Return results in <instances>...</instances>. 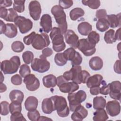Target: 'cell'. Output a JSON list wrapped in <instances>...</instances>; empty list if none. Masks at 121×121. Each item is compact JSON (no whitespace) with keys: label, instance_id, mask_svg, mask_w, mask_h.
<instances>
[{"label":"cell","instance_id":"1","mask_svg":"<svg viewBox=\"0 0 121 121\" xmlns=\"http://www.w3.org/2000/svg\"><path fill=\"white\" fill-rule=\"evenodd\" d=\"M51 13L53 15L62 35H65L67 31L68 24L66 21V15L63 9L59 5H55L52 7Z\"/></svg>","mask_w":121,"mask_h":121},{"label":"cell","instance_id":"2","mask_svg":"<svg viewBox=\"0 0 121 121\" xmlns=\"http://www.w3.org/2000/svg\"><path fill=\"white\" fill-rule=\"evenodd\" d=\"M51 39L52 41L53 50L56 52H60L66 48L64 41V37L59 27H54L50 34Z\"/></svg>","mask_w":121,"mask_h":121},{"label":"cell","instance_id":"3","mask_svg":"<svg viewBox=\"0 0 121 121\" xmlns=\"http://www.w3.org/2000/svg\"><path fill=\"white\" fill-rule=\"evenodd\" d=\"M53 103L55 111L60 117H66L69 115V109L66 100L62 96L54 95L51 97Z\"/></svg>","mask_w":121,"mask_h":121},{"label":"cell","instance_id":"4","mask_svg":"<svg viewBox=\"0 0 121 121\" xmlns=\"http://www.w3.org/2000/svg\"><path fill=\"white\" fill-rule=\"evenodd\" d=\"M20 58L14 56L9 60H4L0 63V69L4 74H12L17 72L20 65Z\"/></svg>","mask_w":121,"mask_h":121},{"label":"cell","instance_id":"5","mask_svg":"<svg viewBox=\"0 0 121 121\" xmlns=\"http://www.w3.org/2000/svg\"><path fill=\"white\" fill-rule=\"evenodd\" d=\"M86 93L82 90H79L76 93H69L68 99L69 102V110L71 112H74L76 108L86 100Z\"/></svg>","mask_w":121,"mask_h":121},{"label":"cell","instance_id":"6","mask_svg":"<svg viewBox=\"0 0 121 121\" xmlns=\"http://www.w3.org/2000/svg\"><path fill=\"white\" fill-rule=\"evenodd\" d=\"M50 44L49 37L46 33L36 34L32 42V47L36 50H41L45 47H47Z\"/></svg>","mask_w":121,"mask_h":121},{"label":"cell","instance_id":"7","mask_svg":"<svg viewBox=\"0 0 121 121\" xmlns=\"http://www.w3.org/2000/svg\"><path fill=\"white\" fill-rule=\"evenodd\" d=\"M31 67L34 71L39 73H44L50 69V63L46 59L36 58L32 62Z\"/></svg>","mask_w":121,"mask_h":121},{"label":"cell","instance_id":"8","mask_svg":"<svg viewBox=\"0 0 121 121\" xmlns=\"http://www.w3.org/2000/svg\"><path fill=\"white\" fill-rule=\"evenodd\" d=\"M14 23L18 27L20 32L23 34L28 33L32 28L33 26V22L30 19L21 16L17 17Z\"/></svg>","mask_w":121,"mask_h":121},{"label":"cell","instance_id":"9","mask_svg":"<svg viewBox=\"0 0 121 121\" xmlns=\"http://www.w3.org/2000/svg\"><path fill=\"white\" fill-rule=\"evenodd\" d=\"M77 48L86 56H91L96 52L95 45L91 44L87 39L85 38L81 39L79 40Z\"/></svg>","mask_w":121,"mask_h":121},{"label":"cell","instance_id":"10","mask_svg":"<svg viewBox=\"0 0 121 121\" xmlns=\"http://www.w3.org/2000/svg\"><path fill=\"white\" fill-rule=\"evenodd\" d=\"M23 81L26 85V88L30 91H35L40 86L39 79L33 74H30L25 77Z\"/></svg>","mask_w":121,"mask_h":121},{"label":"cell","instance_id":"11","mask_svg":"<svg viewBox=\"0 0 121 121\" xmlns=\"http://www.w3.org/2000/svg\"><path fill=\"white\" fill-rule=\"evenodd\" d=\"M29 14L34 20H38L40 17L42 9L40 3L37 0H32L28 5Z\"/></svg>","mask_w":121,"mask_h":121},{"label":"cell","instance_id":"12","mask_svg":"<svg viewBox=\"0 0 121 121\" xmlns=\"http://www.w3.org/2000/svg\"><path fill=\"white\" fill-rule=\"evenodd\" d=\"M65 41L71 47L76 49L78 44V36L71 29L67 30L64 35Z\"/></svg>","mask_w":121,"mask_h":121},{"label":"cell","instance_id":"13","mask_svg":"<svg viewBox=\"0 0 121 121\" xmlns=\"http://www.w3.org/2000/svg\"><path fill=\"white\" fill-rule=\"evenodd\" d=\"M105 107L107 113L112 117L117 116L121 112L120 104L118 101H108L106 104Z\"/></svg>","mask_w":121,"mask_h":121},{"label":"cell","instance_id":"14","mask_svg":"<svg viewBox=\"0 0 121 121\" xmlns=\"http://www.w3.org/2000/svg\"><path fill=\"white\" fill-rule=\"evenodd\" d=\"M110 91L109 93L110 96L113 99L120 101L121 83L119 81H114L109 83Z\"/></svg>","mask_w":121,"mask_h":121},{"label":"cell","instance_id":"15","mask_svg":"<svg viewBox=\"0 0 121 121\" xmlns=\"http://www.w3.org/2000/svg\"><path fill=\"white\" fill-rule=\"evenodd\" d=\"M60 90L64 93H70L74 92L79 88L78 84L74 82H68L65 80L62 83L58 86Z\"/></svg>","mask_w":121,"mask_h":121},{"label":"cell","instance_id":"16","mask_svg":"<svg viewBox=\"0 0 121 121\" xmlns=\"http://www.w3.org/2000/svg\"><path fill=\"white\" fill-rule=\"evenodd\" d=\"M88 115V111L82 105L78 106L71 115V119L74 121H81Z\"/></svg>","mask_w":121,"mask_h":121},{"label":"cell","instance_id":"17","mask_svg":"<svg viewBox=\"0 0 121 121\" xmlns=\"http://www.w3.org/2000/svg\"><path fill=\"white\" fill-rule=\"evenodd\" d=\"M40 26L45 33H48L52 29V20L51 16L48 14L42 15L40 22Z\"/></svg>","mask_w":121,"mask_h":121},{"label":"cell","instance_id":"18","mask_svg":"<svg viewBox=\"0 0 121 121\" xmlns=\"http://www.w3.org/2000/svg\"><path fill=\"white\" fill-rule=\"evenodd\" d=\"M103 79V76L100 74L94 75L88 78L86 82V86L89 88L95 86H100Z\"/></svg>","mask_w":121,"mask_h":121},{"label":"cell","instance_id":"19","mask_svg":"<svg viewBox=\"0 0 121 121\" xmlns=\"http://www.w3.org/2000/svg\"><path fill=\"white\" fill-rule=\"evenodd\" d=\"M42 110L45 114H51L55 111L53 103L51 97L46 98L43 100L42 103Z\"/></svg>","mask_w":121,"mask_h":121},{"label":"cell","instance_id":"20","mask_svg":"<svg viewBox=\"0 0 121 121\" xmlns=\"http://www.w3.org/2000/svg\"><path fill=\"white\" fill-rule=\"evenodd\" d=\"M106 19L110 27L114 28L121 26V13H119L117 15H107Z\"/></svg>","mask_w":121,"mask_h":121},{"label":"cell","instance_id":"21","mask_svg":"<svg viewBox=\"0 0 121 121\" xmlns=\"http://www.w3.org/2000/svg\"><path fill=\"white\" fill-rule=\"evenodd\" d=\"M38 104V101L36 97L34 96L28 97L25 102V107L28 111L36 110Z\"/></svg>","mask_w":121,"mask_h":121},{"label":"cell","instance_id":"22","mask_svg":"<svg viewBox=\"0 0 121 121\" xmlns=\"http://www.w3.org/2000/svg\"><path fill=\"white\" fill-rule=\"evenodd\" d=\"M89 65L92 70H99L103 66V60L98 56L93 57L89 61Z\"/></svg>","mask_w":121,"mask_h":121},{"label":"cell","instance_id":"23","mask_svg":"<svg viewBox=\"0 0 121 121\" xmlns=\"http://www.w3.org/2000/svg\"><path fill=\"white\" fill-rule=\"evenodd\" d=\"M43 83L46 88L54 87L57 84V79L54 75L49 74L43 77Z\"/></svg>","mask_w":121,"mask_h":121},{"label":"cell","instance_id":"24","mask_svg":"<svg viewBox=\"0 0 121 121\" xmlns=\"http://www.w3.org/2000/svg\"><path fill=\"white\" fill-rule=\"evenodd\" d=\"M73 72V77L72 81L78 84L82 83V68L80 65L74 66L71 68Z\"/></svg>","mask_w":121,"mask_h":121},{"label":"cell","instance_id":"25","mask_svg":"<svg viewBox=\"0 0 121 121\" xmlns=\"http://www.w3.org/2000/svg\"><path fill=\"white\" fill-rule=\"evenodd\" d=\"M92 29V25L87 22H82L80 23L78 26V33L82 35L86 36L91 32Z\"/></svg>","mask_w":121,"mask_h":121},{"label":"cell","instance_id":"26","mask_svg":"<svg viewBox=\"0 0 121 121\" xmlns=\"http://www.w3.org/2000/svg\"><path fill=\"white\" fill-rule=\"evenodd\" d=\"M4 34L9 38H13L16 37L17 34V26L12 23L6 24V29Z\"/></svg>","mask_w":121,"mask_h":121},{"label":"cell","instance_id":"27","mask_svg":"<svg viewBox=\"0 0 121 121\" xmlns=\"http://www.w3.org/2000/svg\"><path fill=\"white\" fill-rule=\"evenodd\" d=\"M24 96L23 93L17 89L12 90L9 94V99L11 102L16 101L22 103L24 100Z\"/></svg>","mask_w":121,"mask_h":121},{"label":"cell","instance_id":"28","mask_svg":"<svg viewBox=\"0 0 121 121\" xmlns=\"http://www.w3.org/2000/svg\"><path fill=\"white\" fill-rule=\"evenodd\" d=\"M108 119L107 112L104 109H98L94 113L93 120L94 121H105Z\"/></svg>","mask_w":121,"mask_h":121},{"label":"cell","instance_id":"29","mask_svg":"<svg viewBox=\"0 0 121 121\" xmlns=\"http://www.w3.org/2000/svg\"><path fill=\"white\" fill-rule=\"evenodd\" d=\"M106 104V100L102 96H96L93 99V107L95 110L104 109Z\"/></svg>","mask_w":121,"mask_h":121},{"label":"cell","instance_id":"30","mask_svg":"<svg viewBox=\"0 0 121 121\" xmlns=\"http://www.w3.org/2000/svg\"><path fill=\"white\" fill-rule=\"evenodd\" d=\"M85 14L84 10L80 8H76L71 9L69 12V16L72 20L75 21L78 18L83 16Z\"/></svg>","mask_w":121,"mask_h":121},{"label":"cell","instance_id":"31","mask_svg":"<svg viewBox=\"0 0 121 121\" xmlns=\"http://www.w3.org/2000/svg\"><path fill=\"white\" fill-rule=\"evenodd\" d=\"M96 29L101 32H103L108 29L109 25L106 18H103L98 19L96 23Z\"/></svg>","mask_w":121,"mask_h":121},{"label":"cell","instance_id":"32","mask_svg":"<svg viewBox=\"0 0 121 121\" xmlns=\"http://www.w3.org/2000/svg\"><path fill=\"white\" fill-rule=\"evenodd\" d=\"M104 40L106 43L112 44L116 42L115 37V31L113 29H111L107 31L104 35Z\"/></svg>","mask_w":121,"mask_h":121},{"label":"cell","instance_id":"33","mask_svg":"<svg viewBox=\"0 0 121 121\" xmlns=\"http://www.w3.org/2000/svg\"><path fill=\"white\" fill-rule=\"evenodd\" d=\"M88 41L92 44L96 45L100 40V35L96 31H92L87 35Z\"/></svg>","mask_w":121,"mask_h":121},{"label":"cell","instance_id":"34","mask_svg":"<svg viewBox=\"0 0 121 121\" xmlns=\"http://www.w3.org/2000/svg\"><path fill=\"white\" fill-rule=\"evenodd\" d=\"M68 60L66 58L63 52H59L55 54L54 57V61L57 65L63 66L65 65Z\"/></svg>","mask_w":121,"mask_h":121},{"label":"cell","instance_id":"35","mask_svg":"<svg viewBox=\"0 0 121 121\" xmlns=\"http://www.w3.org/2000/svg\"><path fill=\"white\" fill-rule=\"evenodd\" d=\"M21 104L18 102H12L9 104V111L11 114L18 112H21L22 111Z\"/></svg>","mask_w":121,"mask_h":121},{"label":"cell","instance_id":"36","mask_svg":"<svg viewBox=\"0 0 121 121\" xmlns=\"http://www.w3.org/2000/svg\"><path fill=\"white\" fill-rule=\"evenodd\" d=\"M82 3L84 5L88 6L90 8L93 9H98L101 4L100 1L99 0H82Z\"/></svg>","mask_w":121,"mask_h":121},{"label":"cell","instance_id":"37","mask_svg":"<svg viewBox=\"0 0 121 121\" xmlns=\"http://www.w3.org/2000/svg\"><path fill=\"white\" fill-rule=\"evenodd\" d=\"M8 12L5 20L8 22H15L17 17L18 16L16 11L13 8H9L8 9Z\"/></svg>","mask_w":121,"mask_h":121},{"label":"cell","instance_id":"38","mask_svg":"<svg viewBox=\"0 0 121 121\" xmlns=\"http://www.w3.org/2000/svg\"><path fill=\"white\" fill-rule=\"evenodd\" d=\"M25 0H14L13 1V9L19 13H22L25 10Z\"/></svg>","mask_w":121,"mask_h":121},{"label":"cell","instance_id":"39","mask_svg":"<svg viewBox=\"0 0 121 121\" xmlns=\"http://www.w3.org/2000/svg\"><path fill=\"white\" fill-rule=\"evenodd\" d=\"M22 59L26 64H29L32 63L34 60V54L33 52L30 51H25L22 54Z\"/></svg>","mask_w":121,"mask_h":121},{"label":"cell","instance_id":"40","mask_svg":"<svg viewBox=\"0 0 121 121\" xmlns=\"http://www.w3.org/2000/svg\"><path fill=\"white\" fill-rule=\"evenodd\" d=\"M25 48V46L22 42L19 41H16L11 44V49L15 52H20Z\"/></svg>","mask_w":121,"mask_h":121},{"label":"cell","instance_id":"41","mask_svg":"<svg viewBox=\"0 0 121 121\" xmlns=\"http://www.w3.org/2000/svg\"><path fill=\"white\" fill-rule=\"evenodd\" d=\"M19 72L20 76L22 78H25L31 73V70L29 66L25 64L21 65Z\"/></svg>","mask_w":121,"mask_h":121},{"label":"cell","instance_id":"42","mask_svg":"<svg viewBox=\"0 0 121 121\" xmlns=\"http://www.w3.org/2000/svg\"><path fill=\"white\" fill-rule=\"evenodd\" d=\"M76 52V51L74 48L70 47L66 50L63 53L67 60H68L71 61L75 56Z\"/></svg>","mask_w":121,"mask_h":121},{"label":"cell","instance_id":"43","mask_svg":"<svg viewBox=\"0 0 121 121\" xmlns=\"http://www.w3.org/2000/svg\"><path fill=\"white\" fill-rule=\"evenodd\" d=\"M27 117L29 120L31 121H38L40 117V114L39 111L36 109L33 111H29L27 113Z\"/></svg>","mask_w":121,"mask_h":121},{"label":"cell","instance_id":"44","mask_svg":"<svg viewBox=\"0 0 121 121\" xmlns=\"http://www.w3.org/2000/svg\"><path fill=\"white\" fill-rule=\"evenodd\" d=\"M1 105V112L2 115L5 116L9 113V104L7 101H4L0 103Z\"/></svg>","mask_w":121,"mask_h":121},{"label":"cell","instance_id":"45","mask_svg":"<svg viewBox=\"0 0 121 121\" xmlns=\"http://www.w3.org/2000/svg\"><path fill=\"white\" fill-rule=\"evenodd\" d=\"M70 61L72 66L80 65L82 62V56L78 52L76 51L75 56Z\"/></svg>","mask_w":121,"mask_h":121},{"label":"cell","instance_id":"46","mask_svg":"<svg viewBox=\"0 0 121 121\" xmlns=\"http://www.w3.org/2000/svg\"><path fill=\"white\" fill-rule=\"evenodd\" d=\"M73 1L71 0H60L59 5L63 9H67L73 5Z\"/></svg>","mask_w":121,"mask_h":121},{"label":"cell","instance_id":"47","mask_svg":"<svg viewBox=\"0 0 121 121\" xmlns=\"http://www.w3.org/2000/svg\"><path fill=\"white\" fill-rule=\"evenodd\" d=\"M11 82L14 85H20L22 83V77L19 74H16L15 75H13L11 78Z\"/></svg>","mask_w":121,"mask_h":121},{"label":"cell","instance_id":"48","mask_svg":"<svg viewBox=\"0 0 121 121\" xmlns=\"http://www.w3.org/2000/svg\"><path fill=\"white\" fill-rule=\"evenodd\" d=\"M10 120L11 121H26L24 116L21 112H15L11 114Z\"/></svg>","mask_w":121,"mask_h":121},{"label":"cell","instance_id":"49","mask_svg":"<svg viewBox=\"0 0 121 121\" xmlns=\"http://www.w3.org/2000/svg\"><path fill=\"white\" fill-rule=\"evenodd\" d=\"M35 35V32L33 31L32 33H31L29 35L25 36L23 38L24 43L27 45H29L30 44H31Z\"/></svg>","mask_w":121,"mask_h":121},{"label":"cell","instance_id":"50","mask_svg":"<svg viewBox=\"0 0 121 121\" xmlns=\"http://www.w3.org/2000/svg\"><path fill=\"white\" fill-rule=\"evenodd\" d=\"M52 53L53 51L51 48H45L42 50V54L40 56V58L46 59L47 57L51 56Z\"/></svg>","mask_w":121,"mask_h":121},{"label":"cell","instance_id":"51","mask_svg":"<svg viewBox=\"0 0 121 121\" xmlns=\"http://www.w3.org/2000/svg\"><path fill=\"white\" fill-rule=\"evenodd\" d=\"M107 16V14L106 11L104 9H100L97 10L96 11L95 16H96V17L98 19L103 18H106Z\"/></svg>","mask_w":121,"mask_h":121},{"label":"cell","instance_id":"52","mask_svg":"<svg viewBox=\"0 0 121 121\" xmlns=\"http://www.w3.org/2000/svg\"><path fill=\"white\" fill-rule=\"evenodd\" d=\"M110 91V84H108L107 85H104L100 89V93L103 95H107L109 94Z\"/></svg>","mask_w":121,"mask_h":121},{"label":"cell","instance_id":"53","mask_svg":"<svg viewBox=\"0 0 121 121\" xmlns=\"http://www.w3.org/2000/svg\"><path fill=\"white\" fill-rule=\"evenodd\" d=\"M90 77V74L88 71L86 70H82V76H81V81L82 83H86L88 78Z\"/></svg>","mask_w":121,"mask_h":121},{"label":"cell","instance_id":"54","mask_svg":"<svg viewBox=\"0 0 121 121\" xmlns=\"http://www.w3.org/2000/svg\"><path fill=\"white\" fill-rule=\"evenodd\" d=\"M121 60H117L113 66V69L114 71L118 74H120L121 73Z\"/></svg>","mask_w":121,"mask_h":121},{"label":"cell","instance_id":"55","mask_svg":"<svg viewBox=\"0 0 121 121\" xmlns=\"http://www.w3.org/2000/svg\"><path fill=\"white\" fill-rule=\"evenodd\" d=\"M8 9L4 7H0V17L1 18L5 19L8 15Z\"/></svg>","mask_w":121,"mask_h":121},{"label":"cell","instance_id":"56","mask_svg":"<svg viewBox=\"0 0 121 121\" xmlns=\"http://www.w3.org/2000/svg\"><path fill=\"white\" fill-rule=\"evenodd\" d=\"M100 86H95L90 88V93L92 95H96L100 93Z\"/></svg>","mask_w":121,"mask_h":121},{"label":"cell","instance_id":"57","mask_svg":"<svg viewBox=\"0 0 121 121\" xmlns=\"http://www.w3.org/2000/svg\"><path fill=\"white\" fill-rule=\"evenodd\" d=\"M12 4V1L9 0H0V7H9L11 6Z\"/></svg>","mask_w":121,"mask_h":121},{"label":"cell","instance_id":"58","mask_svg":"<svg viewBox=\"0 0 121 121\" xmlns=\"http://www.w3.org/2000/svg\"><path fill=\"white\" fill-rule=\"evenodd\" d=\"M0 34H4L5 29H6V24L3 22V21L1 20H0Z\"/></svg>","mask_w":121,"mask_h":121},{"label":"cell","instance_id":"59","mask_svg":"<svg viewBox=\"0 0 121 121\" xmlns=\"http://www.w3.org/2000/svg\"><path fill=\"white\" fill-rule=\"evenodd\" d=\"M120 34H121V28L120 27L118 30H117L115 34V37L116 40H118V41L121 40Z\"/></svg>","mask_w":121,"mask_h":121},{"label":"cell","instance_id":"60","mask_svg":"<svg viewBox=\"0 0 121 121\" xmlns=\"http://www.w3.org/2000/svg\"><path fill=\"white\" fill-rule=\"evenodd\" d=\"M7 89L6 86L3 84L2 83H0V93H2L5 92Z\"/></svg>","mask_w":121,"mask_h":121},{"label":"cell","instance_id":"61","mask_svg":"<svg viewBox=\"0 0 121 121\" xmlns=\"http://www.w3.org/2000/svg\"><path fill=\"white\" fill-rule=\"evenodd\" d=\"M48 120H51L52 121V119H50V118H48L47 117L45 116H40L38 121H48Z\"/></svg>","mask_w":121,"mask_h":121},{"label":"cell","instance_id":"62","mask_svg":"<svg viewBox=\"0 0 121 121\" xmlns=\"http://www.w3.org/2000/svg\"><path fill=\"white\" fill-rule=\"evenodd\" d=\"M2 77H3V75H2V72H1V83H2L4 79V77H3V78H2Z\"/></svg>","mask_w":121,"mask_h":121}]
</instances>
